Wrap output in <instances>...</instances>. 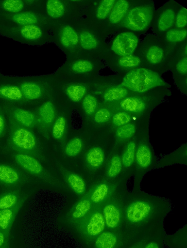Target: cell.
<instances>
[{
	"instance_id": "1",
	"label": "cell",
	"mask_w": 187,
	"mask_h": 248,
	"mask_svg": "<svg viewBox=\"0 0 187 248\" xmlns=\"http://www.w3.org/2000/svg\"><path fill=\"white\" fill-rule=\"evenodd\" d=\"M121 208L122 230L130 233L164 224L171 210L168 200L144 193L122 197Z\"/></svg>"
},
{
	"instance_id": "2",
	"label": "cell",
	"mask_w": 187,
	"mask_h": 248,
	"mask_svg": "<svg viewBox=\"0 0 187 248\" xmlns=\"http://www.w3.org/2000/svg\"><path fill=\"white\" fill-rule=\"evenodd\" d=\"M179 46H170L156 35L149 34L139 42L134 54L140 59L143 67L162 76L170 70L171 61Z\"/></svg>"
},
{
	"instance_id": "3",
	"label": "cell",
	"mask_w": 187,
	"mask_h": 248,
	"mask_svg": "<svg viewBox=\"0 0 187 248\" xmlns=\"http://www.w3.org/2000/svg\"><path fill=\"white\" fill-rule=\"evenodd\" d=\"M102 68L100 58L80 53L66 58L62 65L52 74L58 79H86L95 78Z\"/></svg>"
},
{
	"instance_id": "4",
	"label": "cell",
	"mask_w": 187,
	"mask_h": 248,
	"mask_svg": "<svg viewBox=\"0 0 187 248\" xmlns=\"http://www.w3.org/2000/svg\"><path fill=\"white\" fill-rule=\"evenodd\" d=\"M155 10L153 0H132L126 15L118 28L136 35L144 33L151 27Z\"/></svg>"
},
{
	"instance_id": "5",
	"label": "cell",
	"mask_w": 187,
	"mask_h": 248,
	"mask_svg": "<svg viewBox=\"0 0 187 248\" xmlns=\"http://www.w3.org/2000/svg\"><path fill=\"white\" fill-rule=\"evenodd\" d=\"M119 85L136 93H144L159 88L170 87L161 75L143 66L123 75Z\"/></svg>"
},
{
	"instance_id": "6",
	"label": "cell",
	"mask_w": 187,
	"mask_h": 248,
	"mask_svg": "<svg viewBox=\"0 0 187 248\" xmlns=\"http://www.w3.org/2000/svg\"><path fill=\"white\" fill-rule=\"evenodd\" d=\"M51 27L37 25L6 26L0 25V35L18 43L40 46L50 43Z\"/></svg>"
},
{
	"instance_id": "7",
	"label": "cell",
	"mask_w": 187,
	"mask_h": 248,
	"mask_svg": "<svg viewBox=\"0 0 187 248\" xmlns=\"http://www.w3.org/2000/svg\"><path fill=\"white\" fill-rule=\"evenodd\" d=\"M28 103L36 102L48 97L54 90L52 74L36 76H12Z\"/></svg>"
},
{
	"instance_id": "8",
	"label": "cell",
	"mask_w": 187,
	"mask_h": 248,
	"mask_svg": "<svg viewBox=\"0 0 187 248\" xmlns=\"http://www.w3.org/2000/svg\"><path fill=\"white\" fill-rule=\"evenodd\" d=\"M76 21L71 20L58 22L53 24L51 28L50 43L54 44L63 52L66 58L82 53Z\"/></svg>"
},
{
	"instance_id": "9",
	"label": "cell",
	"mask_w": 187,
	"mask_h": 248,
	"mask_svg": "<svg viewBox=\"0 0 187 248\" xmlns=\"http://www.w3.org/2000/svg\"><path fill=\"white\" fill-rule=\"evenodd\" d=\"M86 1L72 0H46L43 11L54 24L64 21L77 20L85 13Z\"/></svg>"
},
{
	"instance_id": "10",
	"label": "cell",
	"mask_w": 187,
	"mask_h": 248,
	"mask_svg": "<svg viewBox=\"0 0 187 248\" xmlns=\"http://www.w3.org/2000/svg\"><path fill=\"white\" fill-rule=\"evenodd\" d=\"M76 28L82 53L102 58L108 52L102 38V32L86 19L82 17L77 20Z\"/></svg>"
},
{
	"instance_id": "11",
	"label": "cell",
	"mask_w": 187,
	"mask_h": 248,
	"mask_svg": "<svg viewBox=\"0 0 187 248\" xmlns=\"http://www.w3.org/2000/svg\"><path fill=\"white\" fill-rule=\"evenodd\" d=\"M74 228L79 238L87 246L106 229L101 207L93 206L85 217Z\"/></svg>"
},
{
	"instance_id": "12",
	"label": "cell",
	"mask_w": 187,
	"mask_h": 248,
	"mask_svg": "<svg viewBox=\"0 0 187 248\" xmlns=\"http://www.w3.org/2000/svg\"><path fill=\"white\" fill-rule=\"evenodd\" d=\"M95 78L86 79L54 78V90L58 95L65 96L70 101L78 103L93 89Z\"/></svg>"
},
{
	"instance_id": "13",
	"label": "cell",
	"mask_w": 187,
	"mask_h": 248,
	"mask_svg": "<svg viewBox=\"0 0 187 248\" xmlns=\"http://www.w3.org/2000/svg\"><path fill=\"white\" fill-rule=\"evenodd\" d=\"M181 5L170 0L155 10L151 25L154 34L159 36L174 28L176 16Z\"/></svg>"
},
{
	"instance_id": "14",
	"label": "cell",
	"mask_w": 187,
	"mask_h": 248,
	"mask_svg": "<svg viewBox=\"0 0 187 248\" xmlns=\"http://www.w3.org/2000/svg\"><path fill=\"white\" fill-rule=\"evenodd\" d=\"M9 145L13 149L23 153H33L36 147L34 135L10 117Z\"/></svg>"
},
{
	"instance_id": "15",
	"label": "cell",
	"mask_w": 187,
	"mask_h": 248,
	"mask_svg": "<svg viewBox=\"0 0 187 248\" xmlns=\"http://www.w3.org/2000/svg\"><path fill=\"white\" fill-rule=\"evenodd\" d=\"M0 25L25 26L37 25L52 27L53 24L41 10H26L13 14L0 15Z\"/></svg>"
},
{
	"instance_id": "16",
	"label": "cell",
	"mask_w": 187,
	"mask_h": 248,
	"mask_svg": "<svg viewBox=\"0 0 187 248\" xmlns=\"http://www.w3.org/2000/svg\"><path fill=\"white\" fill-rule=\"evenodd\" d=\"M170 70L171 71L174 81L178 88L187 93V42L177 49L171 61Z\"/></svg>"
},
{
	"instance_id": "17",
	"label": "cell",
	"mask_w": 187,
	"mask_h": 248,
	"mask_svg": "<svg viewBox=\"0 0 187 248\" xmlns=\"http://www.w3.org/2000/svg\"><path fill=\"white\" fill-rule=\"evenodd\" d=\"M139 43L138 36L135 33L123 31L118 33L112 40L109 52L119 56L134 54Z\"/></svg>"
},
{
	"instance_id": "18",
	"label": "cell",
	"mask_w": 187,
	"mask_h": 248,
	"mask_svg": "<svg viewBox=\"0 0 187 248\" xmlns=\"http://www.w3.org/2000/svg\"><path fill=\"white\" fill-rule=\"evenodd\" d=\"M122 197L104 202L101 206L106 229L123 232L122 219Z\"/></svg>"
},
{
	"instance_id": "19",
	"label": "cell",
	"mask_w": 187,
	"mask_h": 248,
	"mask_svg": "<svg viewBox=\"0 0 187 248\" xmlns=\"http://www.w3.org/2000/svg\"><path fill=\"white\" fill-rule=\"evenodd\" d=\"M112 71L122 76L136 68L143 66L140 59L136 55L119 56L108 52L102 58Z\"/></svg>"
},
{
	"instance_id": "20",
	"label": "cell",
	"mask_w": 187,
	"mask_h": 248,
	"mask_svg": "<svg viewBox=\"0 0 187 248\" xmlns=\"http://www.w3.org/2000/svg\"><path fill=\"white\" fill-rule=\"evenodd\" d=\"M0 102L11 105L27 103L12 76L1 74L0 77Z\"/></svg>"
},
{
	"instance_id": "21",
	"label": "cell",
	"mask_w": 187,
	"mask_h": 248,
	"mask_svg": "<svg viewBox=\"0 0 187 248\" xmlns=\"http://www.w3.org/2000/svg\"><path fill=\"white\" fill-rule=\"evenodd\" d=\"M129 233L105 229L86 247L88 248H123Z\"/></svg>"
},
{
	"instance_id": "22",
	"label": "cell",
	"mask_w": 187,
	"mask_h": 248,
	"mask_svg": "<svg viewBox=\"0 0 187 248\" xmlns=\"http://www.w3.org/2000/svg\"><path fill=\"white\" fill-rule=\"evenodd\" d=\"M44 0H0V15L13 14L26 10L43 11Z\"/></svg>"
},
{
	"instance_id": "23",
	"label": "cell",
	"mask_w": 187,
	"mask_h": 248,
	"mask_svg": "<svg viewBox=\"0 0 187 248\" xmlns=\"http://www.w3.org/2000/svg\"><path fill=\"white\" fill-rule=\"evenodd\" d=\"M1 103L4 109L9 111L10 117L17 123L25 127H32L34 125L35 118L32 112L9 104Z\"/></svg>"
},
{
	"instance_id": "24",
	"label": "cell",
	"mask_w": 187,
	"mask_h": 248,
	"mask_svg": "<svg viewBox=\"0 0 187 248\" xmlns=\"http://www.w3.org/2000/svg\"><path fill=\"white\" fill-rule=\"evenodd\" d=\"M131 1L126 0H116L107 18L109 26L118 28L131 5Z\"/></svg>"
},
{
	"instance_id": "25",
	"label": "cell",
	"mask_w": 187,
	"mask_h": 248,
	"mask_svg": "<svg viewBox=\"0 0 187 248\" xmlns=\"http://www.w3.org/2000/svg\"><path fill=\"white\" fill-rule=\"evenodd\" d=\"M93 207L89 198L79 201L69 213L68 219L70 224L74 227L85 217Z\"/></svg>"
},
{
	"instance_id": "26",
	"label": "cell",
	"mask_w": 187,
	"mask_h": 248,
	"mask_svg": "<svg viewBox=\"0 0 187 248\" xmlns=\"http://www.w3.org/2000/svg\"><path fill=\"white\" fill-rule=\"evenodd\" d=\"M157 36L166 44L177 47L187 42V29H178L173 28Z\"/></svg>"
},
{
	"instance_id": "27",
	"label": "cell",
	"mask_w": 187,
	"mask_h": 248,
	"mask_svg": "<svg viewBox=\"0 0 187 248\" xmlns=\"http://www.w3.org/2000/svg\"><path fill=\"white\" fill-rule=\"evenodd\" d=\"M164 244L168 248H187V225L185 224L173 234L166 233Z\"/></svg>"
},
{
	"instance_id": "28",
	"label": "cell",
	"mask_w": 187,
	"mask_h": 248,
	"mask_svg": "<svg viewBox=\"0 0 187 248\" xmlns=\"http://www.w3.org/2000/svg\"><path fill=\"white\" fill-rule=\"evenodd\" d=\"M158 225L135 232H129L128 238L123 248H144L150 233Z\"/></svg>"
},
{
	"instance_id": "29",
	"label": "cell",
	"mask_w": 187,
	"mask_h": 248,
	"mask_svg": "<svg viewBox=\"0 0 187 248\" xmlns=\"http://www.w3.org/2000/svg\"><path fill=\"white\" fill-rule=\"evenodd\" d=\"M16 161L28 171L39 174L43 172V167L34 158L26 154H17L15 155Z\"/></svg>"
},
{
	"instance_id": "30",
	"label": "cell",
	"mask_w": 187,
	"mask_h": 248,
	"mask_svg": "<svg viewBox=\"0 0 187 248\" xmlns=\"http://www.w3.org/2000/svg\"><path fill=\"white\" fill-rule=\"evenodd\" d=\"M166 233L164 224L158 225L150 233L144 248H164Z\"/></svg>"
},
{
	"instance_id": "31",
	"label": "cell",
	"mask_w": 187,
	"mask_h": 248,
	"mask_svg": "<svg viewBox=\"0 0 187 248\" xmlns=\"http://www.w3.org/2000/svg\"><path fill=\"white\" fill-rule=\"evenodd\" d=\"M132 93L133 92L119 84L106 90L102 97L105 101L110 102L122 100Z\"/></svg>"
},
{
	"instance_id": "32",
	"label": "cell",
	"mask_w": 187,
	"mask_h": 248,
	"mask_svg": "<svg viewBox=\"0 0 187 248\" xmlns=\"http://www.w3.org/2000/svg\"><path fill=\"white\" fill-rule=\"evenodd\" d=\"M24 199L12 208L0 210V229L4 231L9 229Z\"/></svg>"
},
{
	"instance_id": "33",
	"label": "cell",
	"mask_w": 187,
	"mask_h": 248,
	"mask_svg": "<svg viewBox=\"0 0 187 248\" xmlns=\"http://www.w3.org/2000/svg\"><path fill=\"white\" fill-rule=\"evenodd\" d=\"M24 198L17 190H11L0 194V210L12 208L16 206Z\"/></svg>"
},
{
	"instance_id": "34",
	"label": "cell",
	"mask_w": 187,
	"mask_h": 248,
	"mask_svg": "<svg viewBox=\"0 0 187 248\" xmlns=\"http://www.w3.org/2000/svg\"><path fill=\"white\" fill-rule=\"evenodd\" d=\"M183 159L186 160V147L182 146L173 153L162 158L158 162L156 168H161L175 163L183 164Z\"/></svg>"
},
{
	"instance_id": "35",
	"label": "cell",
	"mask_w": 187,
	"mask_h": 248,
	"mask_svg": "<svg viewBox=\"0 0 187 248\" xmlns=\"http://www.w3.org/2000/svg\"><path fill=\"white\" fill-rule=\"evenodd\" d=\"M20 179L18 172L14 169L0 164V183L7 186L16 184Z\"/></svg>"
},
{
	"instance_id": "36",
	"label": "cell",
	"mask_w": 187,
	"mask_h": 248,
	"mask_svg": "<svg viewBox=\"0 0 187 248\" xmlns=\"http://www.w3.org/2000/svg\"><path fill=\"white\" fill-rule=\"evenodd\" d=\"M120 106L123 110L133 112H141L145 108V103L140 98L130 94L121 100Z\"/></svg>"
},
{
	"instance_id": "37",
	"label": "cell",
	"mask_w": 187,
	"mask_h": 248,
	"mask_svg": "<svg viewBox=\"0 0 187 248\" xmlns=\"http://www.w3.org/2000/svg\"><path fill=\"white\" fill-rule=\"evenodd\" d=\"M53 92L47 98V99L40 105L38 110L42 120L48 124L52 122L55 116V107L53 101L51 99Z\"/></svg>"
},
{
	"instance_id": "38",
	"label": "cell",
	"mask_w": 187,
	"mask_h": 248,
	"mask_svg": "<svg viewBox=\"0 0 187 248\" xmlns=\"http://www.w3.org/2000/svg\"><path fill=\"white\" fill-rule=\"evenodd\" d=\"M108 189L104 184L98 186L91 193L89 199L93 206L100 207L107 196Z\"/></svg>"
},
{
	"instance_id": "39",
	"label": "cell",
	"mask_w": 187,
	"mask_h": 248,
	"mask_svg": "<svg viewBox=\"0 0 187 248\" xmlns=\"http://www.w3.org/2000/svg\"><path fill=\"white\" fill-rule=\"evenodd\" d=\"M136 160L139 166L142 168L148 167L151 162V154L145 145H141L136 152Z\"/></svg>"
},
{
	"instance_id": "40",
	"label": "cell",
	"mask_w": 187,
	"mask_h": 248,
	"mask_svg": "<svg viewBox=\"0 0 187 248\" xmlns=\"http://www.w3.org/2000/svg\"><path fill=\"white\" fill-rule=\"evenodd\" d=\"M86 159L92 167H98L103 161V153L100 148H93L88 152Z\"/></svg>"
},
{
	"instance_id": "41",
	"label": "cell",
	"mask_w": 187,
	"mask_h": 248,
	"mask_svg": "<svg viewBox=\"0 0 187 248\" xmlns=\"http://www.w3.org/2000/svg\"><path fill=\"white\" fill-rule=\"evenodd\" d=\"M82 101L83 108L86 114L90 115L94 112L97 107L98 102L93 93L89 92Z\"/></svg>"
},
{
	"instance_id": "42",
	"label": "cell",
	"mask_w": 187,
	"mask_h": 248,
	"mask_svg": "<svg viewBox=\"0 0 187 248\" xmlns=\"http://www.w3.org/2000/svg\"><path fill=\"white\" fill-rule=\"evenodd\" d=\"M68 180L71 187L76 193L81 194L84 192L85 184L80 176L75 174H71L68 176Z\"/></svg>"
},
{
	"instance_id": "43",
	"label": "cell",
	"mask_w": 187,
	"mask_h": 248,
	"mask_svg": "<svg viewBox=\"0 0 187 248\" xmlns=\"http://www.w3.org/2000/svg\"><path fill=\"white\" fill-rule=\"evenodd\" d=\"M187 26V9L181 5L176 16L174 28L183 29Z\"/></svg>"
},
{
	"instance_id": "44",
	"label": "cell",
	"mask_w": 187,
	"mask_h": 248,
	"mask_svg": "<svg viewBox=\"0 0 187 248\" xmlns=\"http://www.w3.org/2000/svg\"><path fill=\"white\" fill-rule=\"evenodd\" d=\"M82 148V140L78 138L71 140L66 147V154L70 156H74L78 155Z\"/></svg>"
},
{
	"instance_id": "45",
	"label": "cell",
	"mask_w": 187,
	"mask_h": 248,
	"mask_svg": "<svg viewBox=\"0 0 187 248\" xmlns=\"http://www.w3.org/2000/svg\"><path fill=\"white\" fill-rule=\"evenodd\" d=\"M136 145L133 142H130L122 157L123 164L126 167L130 166L133 162L135 157Z\"/></svg>"
},
{
	"instance_id": "46",
	"label": "cell",
	"mask_w": 187,
	"mask_h": 248,
	"mask_svg": "<svg viewBox=\"0 0 187 248\" xmlns=\"http://www.w3.org/2000/svg\"><path fill=\"white\" fill-rule=\"evenodd\" d=\"M66 126V120L64 117H58L53 125L52 134L56 139H60L63 135Z\"/></svg>"
},
{
	"instance_id": "47",
	"label": "cell",
	"mask_w": 187,
	"mask_h": 248,
	"mask_svg": "<svg viewBox=\"0 0 187 248\" xmlns=\"http://www.w3.org/2000/svg\"><path fill=\"white\" fill-rule=\"evenodd\" d=\"M135 132L133 124H128L120 127L116 132L117 135L121 139H127L132 137Z\"/></svg>"
},
{
	"instance_id": "48",
	"label": "cell",
	"mask_w": 187,
	"mask_h": 248,
	"mask_svg": "<svg viewBox=\"0 0 187 248\" xmlns=\"http://www.w3.org/2000/svg\"><path fill=\"white\" fill-rule=\"evenodd\" d=\"M121 169V163L118 156H114L111 162L108 170V175L110 177H114L118 175Z\"/></svg>"
},
{
	"instance_id": "49",
	"label": "cell",
	"mask_w": 187,
	"mask_h": 248,
	"mask_svg": "<svg viewBox=\"0 0 187 248\" xmlns=\"http://www.w3.org/2000/svg\"><path fill=\"white\" fill-rule=\"evenodd\" d=\"M131 117L126 113L121 112L116 114L113 118V123L116 125H122L128 123Z\"/></svg>"
},
{
	"instance_id": "50",
	"label": "cell",
	"mask_w": 187,
	"mask_h": 248,
	"mask_svg": "<svg viewBox=\"0 0 187 248\" xmlns=\"http://www.w3.org/2000/svg\"><path fill=\"white\" fill-rule=\"evenodd\" d=\"M111 115L110 111L106 108H101L95 113L94 119L98 123H102L107 121Z\"/></svg>"
},
{
	"instance_id": "51",
	"label": "cell",
	"mask_w": 187,
	"mask_h": 248,
	"mask_svg": "<svg viewBox=\"0 0 187 248\" xmlns=\"http://www.w3.org/2000/svg\"><path fill=\"white\" fill-rule=\"evenodd\" d=\"M4 109L2 103L0 102V138L2 136L5 129L6 121L4 114Z\"/></svg>"
},
{
	"instance_id": "52",
	"label": "cell",
	"mask_w": 187,
	"mask_h": 248,
	"mask_svg": "<svg viewBox=\"0 0 187 248\" xmlns=\"http://www.w3.org/2000/svg\"><path fill=\"white\" fill-rule=\"evenodd\" d=\"M4 242V236L2 232L0 231V246H1Z\"/></svg>"
},
{
	"instance_id": "53",
	"label": "cell",
	"mask_w": 187,
	"mask_h": 248,
	"mask_svg": "<svg viewBox=\"0 0 187 248\" xmlns=\"http://www.w3.org/2000/svg\"><path fill=\"white\" fill-rule=\"evenodd\" d=\"M1 74H2L0 73V76L1 75Z\"/></svg>"
}]
</instances>
